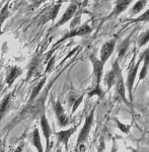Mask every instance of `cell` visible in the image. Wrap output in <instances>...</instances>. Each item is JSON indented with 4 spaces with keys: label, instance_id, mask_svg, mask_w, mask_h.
<instances>
[{
    "label": "cell",
    "instance_id": "cell-1",
    "mask_svg": "<svg viewBox=\"0 0 149 152\" xmlns=\"http://www.w3.org/2000/svg\"><path fill=\"white\" fill-rule=\"evenodd\" d=\"M142 63V59L139 58V60L137 62H135V55L132 57V60L130 62L128 68V74H127V80H126V88L129 92V99L132 102L133 100V87H134V83L136 80V76L140 68V65Z\"/></svg>",
    "mask_w": 149,
    "mask_h": 152
},
{
    "label": "cell",
    "instance_id": "cell-2",
    "mask_svg": "<svg viewBox=\"0 0 149 152\" xmlns=\"http://www.w3.org/2000/svg\"><path fill=\"white\" fill-rule=\"evenodd\" d=\"M48 87L46 90L41 92L39 94V96L34 100L33 102L28 104V107H26V112L28 114H31V116L34 117H41V115L45 113V102H46V99H47V94L49 91Z\"/></svg>",
    "mask_w": 149,
    "mask_h": 152
},
{
    "label": "cell",
    "instance_id": "cell-3",
    "mask_svg": "<svg viewBox=\"0 0 149 152\" xmlns=\"http://www.w3.org/2000/svg\"><path fill=\"white\" fill-rule=\"evenodd\" d=\"M93 120H94V109L89 113L88 116L85 118L84 124H83V126H82V128L80 130L79 134H78V137H77V142H76L77 146L83 144L84 142L87 140V138H88V136H89V133H90V130H91L92 124H93Z\"/></svg>",
    "mask_w": 149,
    "mask_h": 152
},
{
    "label": "cell",
    "instance_id": "cell-4",
    "mask_svg": "<svg viewBox=\"0 0 149 152\" xmlns=\"http://www.w3.org/2000/svg\"><path fill=\"white\" fill-rule=\"evenodd\" d=\"M53 109H54V112H55L56 119H57L59 127H61V128L67 127L70 123V119H69V117L66 115L65 110H64V107H63L60 100H57V102H54Z\"/></svg>",
    "mask_w": 149,
    "mask_h": 152
},
{
    "label": "cell",
    "instance_id": "cell-5",
    "mask_svg": "<svg viewBox=\"0 0 149 152\" xmlns=\"http://www.w3.org/2000/svg\"><path fill=\"white\" fill-rule=\"evenodd\" d=\"M115 86H116V94L117 96L119 97L120 100L126 104L127 105H130V102L127 99L126 97V83L124 81V77L122 74V70L121 68L118 69V76H117V81L115 83Z\"/></svg>",
    "mask_w": 149,
    "mask_h": 152
},
{
    "label": "cell",
    "instance_id": "cell-6",
    "mask_svg": "<svg viewBox=\"0 0 149 152\" xmlns=\"http://www.w3.org/2000/svg\"><path fill=\"white\" fill-rule=\"evenodd\" d=\"M89 60L92 64V68H93V79L96 85H101V81L102 79V76H104V64L101 61V59L96 58L93 55L90 56Z\"/></svg>",
    "mask_w": 149,
    "mask_h": 152
},
{
    "label": "cell",
    "instance_id": "cell-7",
    "mask_svg": "<svg viewBox=\"0 0 149 152\" xmlns=\"http://www.w3.org/2000/svg\"><path fill=\"white\" fill-rule=\"evenodd\" d=\"M40 127H41V131H42L44 138H45L46 147H47V151H48L49 145H50V138L53 134V130L51 128L50 123H49L47 116H46L45 113L41 115V117H40Z\"/></svg>",
    "mask_w": 149,
    "mask_h": 152
},
{
    "label": "cell",
    "instance_id": "cell-8",
    "mask_svg": "<svg viewBox=\"0 0 149 152\" xmlns=\"http://www.w3.org/2000/svg\"><path fill=\"white\" fill-rule=\"evenodd\" d=\"M92 28L91 26H88V24H83V26H77L75 28H72L70 31H68L66 35L63 37L62 39H60L59 43L61 42H64L68 39H71V38H74V37H82V36H86L88 34L91 33Z\"/></svg>",
    "mask_w": 149,
    "mask_h": 152
},
{
    "label": "cell",
    "instance_id": "cell-9",
    "mask_svg": "<svg viewBox=\"0 0 149 152\" xmlns=\"http://www.w3.org/2000/svg\"><path fill=\"white\" fill-rule=\"evenodd\" d=\"M78 126H74L72 128H69L67 130H61L55 133V136L57 138L58 143H62L65 146V149L68 150V145H69V140L72 137V135L77 131Z\"/></svg>",
    "mask_w": 149,
    "mask_h": 152
},
{
    "label": "cell",
    "instance_id": "cell-10",
    "mask_svg": "<svg viewBox=\"0 0 149 152\" xmlns=\"http://www.w3.org/2000/svg\"><path fill=\"white\" fill-rule=\"evenodd\" d=\"M120 68L119 61L116 60L113 64L112 69L107 73L104 76V83L107 85V90H110L115 85L117 81V76H118V69Z\"/></svg>",
    "mask_w": 149,
    "mask_h": 152
},
{
    "label": "cell",
    "instance_id": "cell-11",
    "mask_svg": "<svg viewBox=\"0 0 149 152\" xmlns=\"http://www.w3.org/2000/svg\"><path fill=\"white\" fill-rule=\"evenodd\" d=\"M115 49H116V40H110L107 43H104L102 45L101 49V61L104 64H106L110 57L112 56V54L114 53Z\"/></svg>",
    "mask_w": 149,
    "mask_h": 152
},
{
    "label": "cell",
    "instance_id": "cell-12",
    "mask_svg": "<svg viewBox=\"0 0 149 152\" xmlns=\"http://www.w3.org/2000/svg\"><path fill=\"white\" fill-rule=\"evenodd\" d=\"M134 2V0H117L115 2V7L113 8V11L111 12V14L109 15L107 18H114L120 15L121 13H123L124 11L127 10L129 6Z\"/></svg>",
    "mask_w": 149,
    "mask_h": 152
},
{
    "label": "cell",
    "instance_id": "cell-13",
    "mask_svg": "<svg viewBox=\"0 0 149 152\" xmlns=\"http://www.w3.org/2000/svg\"><path fill=\"white\" fill-rule=\"evenodd\" d=\"M77 9H78L77 4H75V3H71V4H70V5L67 7V9L65 10L64 13H63V15L61 16V18L59 19V21L56 23L55 28H60V26H62L63 24H65L66 23H68L70 19H72L73 18H74V15H75V13H76Z\"/></svg>",
    "mask_w": 149,
    "mask_h": 152
},
{
    "label": "cell",
    "instance_id": "cell-14",
    "mask_svg": "<svg viewBox=\"0 0 149 152\" xmlns=\"http://www.w3.org/2000/svg\"><path fill=\"white\" fill-rule=\"evenodd\" d=\"M31 143L36 148L37 152H44V146L42 144L41 132L38 128H35L31 134Z\"/></svg>",
    "mask_w": 149,
    "mask_h": 152
},
{
    "label": "cell",
    "instance_id": "cell-15",
    "mask_svg": "<svg viewBox=\"0 0 149 152\" xmlns=\"http://www.w3.org/2000/svg\"><path fill=\"white\" fill-rule=\"evenodd\" d=\"M12 97H13V94L10 92V94H6L3 97V99L1 100V102H0V121L5 117V115L10 110L12 104Z\"/></svg>",
    "mask_w": 149,
    "mask_h": 152
},
{
    "label": "cell",
    "instance_id": "cell-16",
    "mask_svg": "<svg viewBox=\"0 0 149 152\" xmlns=\"http://www.w3.org/2000/svg\"><path fill=\"white\" fill-rule=\"evenodd\" d=\"M140 58L142 59L143 66L142 69L140 70V73H139V81L145 79L146 76H147V72L149 69V48L143 51V53L140 55Z\"/></svg>",
    "mask_w": 149,
    "mask_h": 152
},
{
    "label": "cell",
    "instance_id": "cell-17",
    "mask_svg": "<svg viewBox=\"0 0 149 152\" xmlns=\"http://www.w3.org/2000/svg\"><path fill=\"white\" fill-rule=\"evenodd\" d=\"M21 73H23V70L19 67H18V66H12V67H10L6 73V77H5L6 84L12 85L14 81L18 78V76L21 75Z\"/></svg>",
    "mask_w": 149,
    "mask_h": 152
},
{
    "label": "cell",
    "instance_id": "cell-18",
    "mask_svg": "<svg viewBox=\"0 0 149 152\" xmlns=\"http://www.w3.org/2000/svg\"><path fill=\"white\" fill-rule=\"evenodd\" d=\"M133 35H134V31H132V33L127 37L125 40L122 41L121 43L119 44V46H118V59H117L118 61L122 60V59L124 58V56L126 55V53L128 52V49H129V47H130L131 39H132V37H133Z\"/></svg>",
    "mask_w": 149,
    "mask_h": 152
},
{
    "label": "cell",
    "instance_id": "cell-19",
    "mask_svg": "<svg viewBox=\"0 0 149 152\" xmlns=\"http://www.w3.org/2000/svg\"><path fill=\"white\" fill-rule=\"evenodd\" d=\"M46 80H47V77H44L43 79H41V81L39 82L35 87H34L33 91H31V94L30 99H28V104L33 102L34 100H35L37 97L39 96V94H40L41 92H42V89H43L44 85H45V83H46Z\"/></svg>",
    "mask_w": 149,
    "mask_h": 152
},
{
    "label": "cell",
    "instance_id": "cell-20",
    "mask_svg": "<svg viewBox=\"0 0 149 152\" xmlns=\"http://www.w3.org/2000/svg\"><path fill=\"white\" fill-rule=\"evenodd\" d=\"M146 5H147V0H138V1L132 6L129 13H130L131 16L137 15L138 13H140V12L145 8Z\"/></svg>",
    "mask_w": 149,
    "mask_h": 152
},
{
    "label": "cell",
    "instance_id": "cell-21",
    "mask_svg": "<svg viewBox=\"0 0 149 152\" xmlns=\"http://www.w3.org/2000/svg\"><path fill=\"white\" fill-rule=\"evenodd\" d=\"M148 43H149V28L138 37V39H137L138 48H142L145 45H147Z\"/></svg>",
    "mask_w": 149,
    "mask_h": 152
},
{
    "label": "cell",
    "instance_id": "cell-22",
    "mask_svg": "<svg viewBox=\"0 0 149 152\" xmlns=\"http://www.w3.org/2000/svg\"><path fill=\"white\" fill-rule=\"evenodd\" d=\"M9 16V10H8V3H6L3 6V8L0 10V31H1V26L6 20L7 18Z\"/></svg>",
    "mask_w": 149,
    "mask_h": 152
},
{
    "label": "cell",
    "instance_id": "cell-23",
    "mask_svg": "<svg viewBox=\"0 0 149 152\" xmlns=\"http://www.w3.org/2000/svg\"><path fill=\"white\" fill-rule=\"evenodd\" d=\"M94 95H96L97 97H99V99H102L104 95V91L102 89V86L101 85H96L93 88H92L91 90L88 92V96L91 97V96H94Z\"/></svg>",
    "mask_w": 149,
    "mask_h": 152
},
{
    "label": "cell",
    "instance_id": "cell-24",
    "mask_svg": "<svg viewBox=\"0 0 149 152\" xmlns=\"http://www.w3.org/2000/svg\"><path fill=\"white\" fill-rule=\"evenodd\" d=\"M60 7H61V4H57V5L54 6L53 8L50 10V12H49L48 19H50V20H54V19L56 18V16L58 15V12H59V10H60Z\"/></svg>",
    "mask_w": 149,
    "mask_h": 152
},
{
    "label": "cell",
    "instance_id": "cell-25",
    "mask_svg": "<svg viewBox=\"0 0 149 152\" xmlns=\"http://www.w3.org/2000/svg\"><path fill=\"white\" fill-rule=\"evenodd\" d=\"M116 123H117V126H118V128L121 130V131L123 132V133L128 134L129 132H130L131 125H125V124H123L122 122H120L118 119H116Z\"/></svg>",
    "mask_w": 149,
    "mask_h": 152
},
{
    "label": "cell",
    "instance_id": "cell-26",
    "mask_svg": "<svg viewBox=\"0 0 149 152\" xmlns=\"http://www.w3.org/2000/svg\"><path fill=\"white\" fill-rule=\"evenodd\" d=\"M149 20V8L146 10L144 13L141 14L140 16H138L137 18H134L133 23H141V21H148Z\"/></svg>",
    "mask_w": 149,
    "mask_h": 152
},
{
    "label": "cell",
    "instance_id": "cell-27",
    "mask_svg": "<svg viewBox=\"0 0 149 152\" xmlns=\"http://www.w3.org/2000/svg\"><path fill=\"white\" fill-rule=\"evenodd\" d=\"M82 100H83V95H80V96H78L75 99L74 102L72 104V110H71V114H74L75 112H76V110L79 107L80 104L82 102Z\"/></svg>",
    "mask_w": 149,
    "mask_h": 152
},
{
    "label": "cell",
    "instance_id": "cell-28",
    "mask_svg": "<svg viewBox=\"0 0 149 152\" xmlns=\"http://www.w3.org/2000/svg\"><path fill=\"white\" fill-rule=\"evenodd\" d=\"M54 63H55V57H52V58H51V60L49 61V63H48L46 72H49V71L52 70V68H53V66H54Z\"/></svg>",
    "mask_w": 149,
    "mask_h": 152
},
{
    "label": "cell",
    "instance_id": "cell-29",
    "mask_svg": "<svg viewBox=\"0 0 149 152\" xmlns=\"http://www.w3.org/2000/svg\"><path fill=\"white\" fill-rule=\"evenodd\" d=\"M23 144H20V145H18L14 149L13 152H23Z\"/></svg>",
    "mask_w": 149,
    "mask_h": 152
},
{
    "label": "cell",
    "instance_id": "cell-30",
    "mask_svg": "<svg viewBox=\"0 0 149 152\" xmlns=\"http://www.w3.org/2000/svg\"><path fill=\"white\" fill-rule=\"evenodd\" d=\"M131 151L132 152H149L147 150H144V149H134V148H131Z\"/></svg>",
    "mask_w": 149,
    "mask_h": 152
},
{
    "label": "cell",
    "instance_id": "cell-31",
    "mask_svg": "<svg viewBox=\"0 0 149 152\" xmlns=\"http://www.w3.org/2000/svg\"><path fill=\"white\" fill-rule=\"evenodd\" d=\"M56 152H61V149H58V150L56 151Z\"/></svg>",
    "mask_w": 149,
    "mask_h": 152
}]
</instances>
